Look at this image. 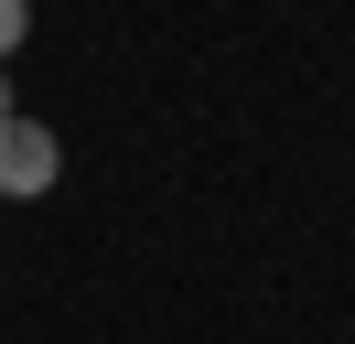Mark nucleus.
<instances>
[{"label":"nucleus","mask_w":355,"mask_h":344,"mask_svg":"<svg viewBox=\"0 0 355 344\" xmlns=\"http://www.w3.org/2000/svg\"><path fill=\"white\" fill-rule=\"evenodd\" d=\"M54 172H65V140H54L44 119H0V205H33V194H54Z\"/></svg>","instance_id":"obj_1"},{"label":"nucleus","mask_w":355,"mask_h":344,"mask_svg":"<svg viewBox=\"0 0 355 344\" xmlns=\"http://www.w3.org/2000/svg\"><path fill=\"white\" fill-rule=\"evenodd\" d=\"M22 33H33V0H0V64L22 54Z\"/></svg>","instance_id":"obj_2"},{"label":"nucleus","mask_w":355,"mask_h":344,"mask_svg":"<svg viewBox=\"0 0 355 344\" xmlns=\"http://www.w3.org/2000/svg\"><path fill=\"white\" fill-rule=\"evenodd\" d=\"M0 119H11V76H0Z\"/></svg>","instance_id":"obj_3"}]
</instances>
